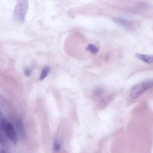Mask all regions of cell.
<instances>
[{
  "instance_id": "6",
  "label": "cell",
  "mask_w": 153,
  "mask_h": 153,
  "mask_svg": "<svg viewBox=\"0 0 153 153\" xmlns=\"http://www.w3.org/2000/svg\"><path fill=\"white\" fill-rule=\"evenodd\" d=\"M113 20L116 23L124 27H128L131 24L129 21L121 18L114 17Z\"/></svg>"
},
{
  "instance_id": "2",
  "label": "cell",
  "mask_w": 153,
  "mask_h": 153,
  "mask_svg": "<svg viewBox=\"0 0 153 153\" xmlns=\"http://www.w3.org/2000/svg\"><path fill=\"white\" fill-rule=\"evenodd\" d=\"M28 5L27 1H19L15 7L14 12V17L16 20L21 22L24 21Z\"/></svg>"
},
{
  "instance_id": "11",
  "label": "cell",
  "mask_w": 153,
  "mask_h": 153,
  "mask_svg": "<svg viewBox=\"0 0 153 153\" xmlns=\"http://www.w3.org/2000/svg\"><path fill=\"white\" fill-rule=\"evenodd\" d=\"M0 153H7L3 149H0Z\"/></svg>"
},
{
  "instance_id": "5",
  "label": "cell",
  "mask_w": 153,
  "mask_h": 153,
  "mask_svg": "<svg viewBox=\"0 0 153 153\" xmlns=\"http://www.w3.org/2000/svg\"><path fill=\"white\" fill-rule=\"evenodd\" d=\"M8 123L5 115L0 110V128L5 132Z\"/></svg>"
},
{
  "instance_id": "8",
  "label": "cell",
  "mask_w": 153,
  "mask_h": 153,
  "mask_svg": "<svg viewBox=\"0 0 153 153\" xmlns=\"http://www.w3.org/2000/svg\"><path fill=\"white\" fill-rule=\"evenodd\" d=\"M49 70L50 69L48 67H45L42 72L40 77V79L42 80L44 79L48 74Z\"/></svg>"
},
{
  "instance_id": "1",
  "label": "cell",
  "mask_w": 153,
  "mask_h": 153,
  "mask_svg": "<svg viewBox=\"0 0 153 153\" xmlns=\"http://www.w3.org/2000/svg\"><path fill=\"white\" fill-rule=\"evenodd\" d=\"M152 80H148L139 82L134 85L130 92V96L136 99L141 95L144 92L153 86Z\"/></svg>"
},
{
  "instance_id": "3",
  "label": "cell",
  "mask_w": 153,
  "mask_h": 153,
  "mask_svg": "<svg viewBox=\"0 0 153 153\" xmlns=\"http://www.w3.org/2000/svg\"><path fill=\"white\" fill-rule=\"evenodd\" d=\"M5 132L9 138L14 143H16L17 140L16 133L13 125L9 123Z\"/></svg>"
},
{
  "instance_id": "4",
  "label": "cell",
  "mask_w": 153,
  "mask_h": 153,
  "mask_svg": "<svg viewBox=\"0 0 153 153\" xmlns=\"http://www.w3.org/2000/svg\"><path fill=\"white\" fill-rule=\"evenodd\" d=\"M136 57L142 61L149 64L153 63V56L142 54L137 53L135 55Z\"/></svg>"
},
{
  "instance_id": "10",
  "label": "cell",
  "mask_w": 153,
  "mask_h": 153,
  "mask_svg": "<svg viewBox=\"0 0 153 153\" xmlns=\"http://www.w3.org/2000/svg\"><path fill=\"white\" fill-rule=\"evenodd\" d=\"M24 73L26 76H29L31 74V71L29 69L26 68L25 70Z\"/></svg>"
},
{
  "instance_id": "9",
  "label": "cell",
  "mask_w": 153,
  "mask_h": 153,
  "mask_svg": "<svg viewBox=\"0 0 153 153\" xmlns=\"http://www.w3.org/2000/svg\"><path fill=\"white\" fill-rule=\"evenodd\" d=\"M53 148L55 151H57L60 149V145L58 141L56 140L54 143Z\"/></svg>"
},
{
  "instance_id": "7",
  "label": "cell",
  "mask_w": 153,
  "mask_h": 153,
  "mask_svg": "<svg viewBox=\"0 0 153 153\" xmlns=\"http://www.w3.org/2000/svg\"><path fill=\"white\" fill-rule=\"evenodd\" d=\"M86 50L90 51L93 54H95L98 52L99 50L95 45L89 44L86 48Z\"/></svg>"
}]
</instances>
